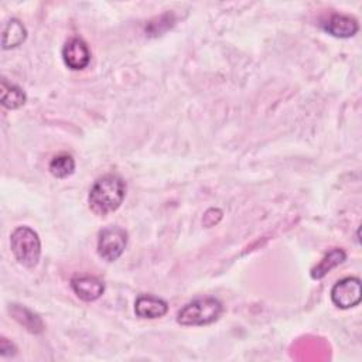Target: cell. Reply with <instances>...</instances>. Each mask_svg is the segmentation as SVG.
<instances>
[{"label":"cell","mask_w":362,"mask_h":362,"mask_svg":"<svg viewBox=\"0 0 362 362\" xmlns=\"http://www.w3.org/2000/svg\"><path fill=\"white\" fill-rule=\"evenodd\" d=\"M126 197V182L117 174H106L98 178L89 191V208L96 215L115 212Z\"/></svg>","instance_id":"6da1fadb"},{"label":"cell","mask_w":362,"mask_h":362,"mask_svg":"<svg viewBox=\"0 0 362 362\" xmlns=\"http://www.w3.org/2000/svg\"><path fill=\"white\" fill-rule=\"evenodd\" d=\"M222 303L215 297H199L185 304L177 315L181 325H208L222 314Z\"/></svg>","instance_id":"7a4b0ae2"},{"label":"cell","mask_w":362,"mask_h":362,"mask_svg":"<svg viewBox=\"0 0 362 362\" xmlns=\"http://www.w3.org/2000/svg\"><path fill=\"white\" fill-rule=\"evenodd\" d=\"M10 247L18 263L25 267L37 266L41 256V242L31 228H16L10 235Z\"/></svg>","instance_id":"3957f363"},{"label":"cell","mask_w":362,"mask_h":362,"mask_svg":"<svg viewBox=\"0 0 362 362\" xmlns=\"http://www.w3.org/2000/svg\"><path fill=\"white\" fill-rule=\"evenodd\" d=\"M127 245V233L120 226L103 228L98 235V253L106 262L117 260Z\"/></svg>","instance_id":"277c9868"},{"label":"cell","mask_w":362,"mask_h":362,"mask_svg":"<svg viewBox=\"0 0 362 362\" xmlns=\"http://www.w3.org/2000/svg\"><path fill=\"white\" fill-rule=\"evenodd\" d=\"M332 303L342 308H351L361 301V280L358 277H345L337 281L331 290Z\"/></svg>","instance_id":"5b68a950"},{"label":"cell","mask_w":362,"mask_h":362,"mask_svg":"<svg viewBox=\"0 0 362 362\" xmlns=\"http://www.w3.org/2000/svg\"><path fill=\"white\" fill-rule=\"evenodd\" d=\"M62 59L72 71H81L88 66L90 61V51L88 44L78 37L68 40L62 48Z\"/></svg>","instance_id":"8992f818"},{"label":"cell","mask_w":362,"mask_h":362,"mask_svg":"<svg viewBox=\"0 0 362 362\" xmlns=\"http://www.w3.org/2000/svg\"><path fill=\"white\" fill-rule=\"evenodd\" d=\"M321 25L328 34L337 38H349L359 30L358 21L354 17L345 14H331L321 23Z\"/></svg>","instance_id":"52a82bcc"},{"label":"cell","mask_w":362,"mask_h":362,"mask_svg":"<svg viewBox=\"0 0 362 362\" xmlns=\"http://www.w3.org/2000/svg\"><path fill=\"white\" fill-rule=\"evenodd\" d=\"M71 287L75 294L83 301H95L105 291V284L95 276L74 277L71 280Z\"/></svg>","instance_id":"ba28073f"},{"label":"cell","mask_w":362,"mask_h":362,"mask_svg":"<svg viewBox=\"0 0 362 362\" xmlns=\"http://www.w3.org/2000/svg\"><path fill=\"white\" fill-rule=\"evenodd\" d=\"M134 311L140 318H160L167 314L168 304L160 297L143 294L136 298Z\"/></svg>","instance_id":"9c48e42d"},{"label":"cell","mask_w":362,"mask_h":362,"mask_svg":"<svg viewBox=\"0 0 362 362\" xmlns=\"http://www.w3.org/2000/svg\"><path fill=\"white\" fill-rule=\"evenodd\" d=\"M27 100V96L24 93V90L14 85L7 82L6 79H1L0 83V102L4 107L7 109H18L20 106H23Z\"/></svg>","instance_id":"30bf717a"},{"label":"cell","mask_w":362,"mask_h":362,"mask_svg":"<svg viewBox=\"0 0 362 362\" xmlns=\"http://www.w3.org/2000/svg\"><path fill=\"white\" fill-rule=\"evenodd\" d=\"M25 37H27V30L23 25V23L17 18H11L4 25L1 45L4 49L18 47L21 42H24Z\"/></svg>","instance_id":"8fae6325"},{"label":"cell","mask_w":362,"mask_h":362,"mask_svg":"<svg viewBox=\"0 0 362 362\" xmlns=\"http://www.w3.org/2000/svg\"><path fill=\"white\" fill-rule=\"evenodd\" d=\"M346 259V255L342 249H332L329 250L321 260L320 263L311 269V277L313 279H322L329 270H332L334 267H337L338 264H341L344 260Z\"/></svg>","instance_id":"7c38bea8"},{"label":"cell","mask_w":362,"mask_h":362,"mask_svg":"<svg viewBox=\"0 0 362 362\" xmlns=\"http://www.w3.org/2000/svg\"><path fill=\"white\" fill-rule=\"evenodd\" d=\"M49 173L57 178H65L71 175L75 170V160L68 153H61L52 157V160L48 164Z\"/></svg>","instance_id":"4fadbf2b"},{"label":"cell","mask_w":362,"mask_h":362,"mask_svg":"<svg viewBox=\"0 0 362 362\" xmlns=\"http://www.w3.org/2000/svg\"><path fill=\"white\" fill-rule=\"evenodd\" d=\"M10 311L13 314V317L20 324H23L28 331H31V332H41L42 331L41 320L35 314H33L30 310L21 307V305H16L14 304Z\"/></svg>","instance_id":"5bb4252c"},{"label":"cell","mask_w":362,"mask_h":362,"mask_svg":"<svg viewBox=\"0 0 362 362\" xmlns=\"http://www.w3.org/2000/svg\"><path fill=\"white\" fill-rule=\"evenodd\" d=\"M16 346L7 341L6 338H1L0 339V354L1 356H10V355H16Z\"/></svg>","instance_id":"9a60e30c"}]
</instances>
